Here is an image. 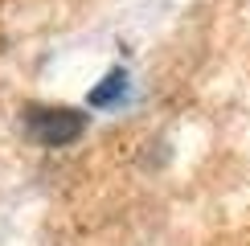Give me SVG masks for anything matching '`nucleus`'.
Instances as JSON below:
<instances>
[{
    "mask_svg": "<svg viewBox=\"0 0 250 246\" xmlns=\"http://www.w3.org/2000/svg\"><path fill=\"white\" fill-rule=\"evenodd\" d=\"M25 123H29V136L41 140L45 148H62V144L82 136V115L70 107H33Z\"/></svg>",
    "mask_w": 250,
    "mask_h": 246,
    "instance_id": "obj_1",
    "label": "nucleus"
},
{
    "mask_svg": "<svg viewBox=\"0 0 250 246\" xmlns=\"http://www.w3.org/2000/svg\"><path fill=\"white\" fill-rule=\"evenodd\" d=\"M123 90H127V74H123V70H111V74L90 90V107H111Z\"/></svg>",
    "mask_w": 250,
    "mask_h": 246,
    "instance_id": "obj_2",
    "label": "nucleus"
}]
</instances>
